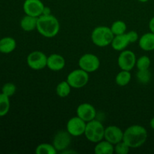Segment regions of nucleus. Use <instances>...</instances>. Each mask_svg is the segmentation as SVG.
I'll list each match as a JSON object with an SVG mask.
<instances>
[{
    "label": "nucleus",
    "instance_id": "nucleus-8",
    "mask_svg": "<svg viewBox=\"0 0 154 154\" xmlns=\"http://www.w3.org/2000/svg\"><path fill=\"white\" fill-rule=\"evenodd\" d=\"M136 55L129 50L121 51L117 58V64L121 70L131 71L136 65Z\"/></svg>",
    "mask_w": 154,
    "mask_h": 154
},
{
    "label": "nucleus",
    "instance_id": "nucleus-12",
    "mask_svg": "<svg viewBox=\"0 0 154 154\" xmlns=\"http://www.w3.org/2000/svg\"><path fill=\"white\" fill-rule=\"evenodd\" d=\"M77 116L85 122H90L96 119V110L93 105L90 103H82L77 108Z\"/></svg>",
    "mask_w": 154,
    "mask_h": 154
},
{
    "label": "nucleus",
    "instance_id": "nucleus-21",
    "mask_svg": "<svg viewBox=\"0 0 154 154\" xmlns=\"http://www.w3.org/2000/svg\"><path fill=\"white\" fill-rule=\"evenodd\" d=\"M72 87L67 81H63L57 84L56 87V93L59 97L66 98L69 96L72 91Z\"/></svg>",
    "mask_w": 154,
    "mask_h": 154
},
{
    "label": "nucleus",
    "instance_id": "nucleus-29",
    "mask_svg": "<svg viewBox=\"0 0 154 154\" xmlns=\"http://www.w3.org/2000/svg\"><path fill=\"white\" fill-rule=\"evenodd\" d=\"M126 35H127L128 38H129V42L131 43H135V42H138V39H139V36H138V32L136 31H129L128 32H126Z\"/></svg>",
    "mask_w": 154,
    "mask_h": 154
},
{
    "label": "nucleus",
    "instance_id": "nucleus-27",
    "mask_svg": "<svg viewBox=\"0 0 154 154\" xmlns=\"http://www.w3.org/2000/svg\"><path fill=\"white\" fill-rule=\"evenodd\" d=\"M16 90V86H15L13 83L8 82L6 83V84H5L4 85H3L2 88V93L10 98L15 94Z\"/></svg>",
    "mask_w": 154,
    "mask_h": 154
},
{
    "label": "nucleus",
    "instance_id": "nucleus-3",
    "mask_svg": "<svg viewBox=\"0 0 154 154\" xmlns=\"http://www.w3.org/2000/svg\"><path fill=\"white\" fill-rule=\"evenodd\" d=\"M114 35L111 28L105 26H99L96 27L91 33V40L96 46L99 48H105L111 45Z\"/></svg>",
    "mask_w": 154,
    "mask_h": 154
},
{
    "label": "nucleus",
    "instance_id": "nucleus-18",
    "mask_svg": "<svg viewBox=\"0 0 154 154\" xmlns=\"http://www.w3.org/2000/svg\"><path fill=\"white\" fill-rule=\"evenodd\" d=\"M96 154H113L114 153V145L105 139L96 143L94 147Z\"/></svg>",
    "mask_w": 154,
    "mask_h": 154
},
{
    "label": "nucleus",
    "instance_id": "nucleus-5",
    "mask_svg": "<svg viewBox=\"0 0 154 154\" xmlns=\"http://www.w3.org/2000/svg\"><path fill=\"white\" fill-rule=\"evenodd\" d=\"M89 73L81 69H75L68 75L66 81L74 89H81L85 87L89 82Z\"/></svg>",
    "mask_w": 154,
    "mask_h": 154
},
{
    "label": "nucleus",
    "instance_id": "nucleus-9",
    "mask_svg": "<svg viewBox=\"0 0 154 154\" xmlns=\"http://www.w3.org/2000/svg\"><path fill=\"white\" fill-rule=\"evenodd\" d=\"M87 122L79 117H73L69 119L66 124V130L73 137H79L84 135Z\"/></svg>",
    "mask_w": 154,
    "mask_h": 154
},
{
    "label": "nucleus",
    "instance_id": "nucleus-23",
    "mask_svg": "<svg viewBox=\"0 0 154 154\" xmlns=\"http://www.w3.org/2000/svg\"><path fill=\"white\" fill-rule=\"evenodd\" d=\"M110 28L114 35H123L126 32L127 26L124 21L116 20L111 24V26Z\"/></svg>",
    "mask_w": 154,
    "mask_h": 154
},
{
    "label": "nucleus",
    "instance_id": "nucleus-13",
    "mask_svg": "<svg viewBox=\"0 0 154 154\" xmlns=\"http://www.w3.org/2000/svg\"><path fill=\"white\" fill-rule=\"evenodd\" d=\"M123 132L120 127L114 125L107 126L105 129V136L104 139L109 141L114 145L120 142L123 139Z\"/></svg>",
    "mask_w": 154,
    "mask_h": 154
},
{
    "label": "nucleus",
    "instance_id": "nucleus-32",
    "mask_svg": "<svg viewBox=\"0 0 154 154\" xmlns=\"http://www.w3.org/2000/svg\"><path fill=\"white\" fill-rule=\"evenodd\" d=\"M150 126L152 129L154 130V117H152L151 120H150Z\"/></svg>",
    "mask_w": 154,
    "mask_h": 154
},
{
    "label": "nucleus",
    "instance_id": "nucleus-20",
    "mask_svg": "<svg viewBox=\"0 0 154 154\" xmlns=\"http://www.w3.org/2000/svg\"><path fill=\"white\" fill-rule=\"evenodd\" d=\"M132 79V75L130 71L121 70L116 75V84L120 87H125L130 83Z\"/></svg>",
    "mask_w": 154,
    "mask_h": 154
},
{
    "label": "nucleus",
    "instance_id": "nucleus-22",
    "mask_svg": "<svg viewBox=\"0 0 154 154\" xmlns=\"http://www.w3.org/2000/svg\"><path fill=\"white\" fill-rule=\"evenodd\" d=\"M58 152L56 150L53 144L42 143L35 148L36 154H57Z\"/></svg>",
    "mask_w": 154,
    "mask_h": 154
},
{
    "label": "nucleus",
    "instance_id": "nucleus-16",
    "mask_svg": "<svg viewBox=\"0 0 154 154\" xmlns=\"http://www.w3.org/2000/svg\"><path fill=\"white\" fill-rule=\"evenodd\" d=\"M129 44H130V42H129V38L125 33V34L119 35H114L112 42L111 44V46L112 47L114 51L121 52V51L126 50V48H127Z\"/></svg>",
    "mask_w": 154,
    "mask_h": 154
},
{
    "label": "nucleus",
    "instance_id": "nucleus-11",
    "mask_svg": "<svg viewBox=\"0 0 154 154\" xmlns=\"http://www.w3.org/2000/svg\"><path fill=\"white\" fill-rule=\"evenodd\" d=\"M45 7L42 0H25L23 5L24 13L35 17L42 16Z\"/></svg>",
    "mask_w": 154,
    "mask_h": 154
},
{
    "label": "nucleus",
    "instance_id": "nucleus-1",
    "mask_svg": "<svg viewBox=\"0 0 154 154\" xmlns=\"http://www.w3.org/2000/svg\"><path fill=\"white\" fill-rule=\"evenodd\" d=\"M147 139V131L141 125H132L123 132V141L130 148L141 147Z\"/></svg>",
    "mask_w": 154,
    "mask_h": 154
},
{
    "label": "nucleus",
    "instance_id": "nucleus-10",
    "mask_svg": "<svg viewBox=\"0 0 154 154\" xmlns=\"http://www.w3.org/2000/svg\"><path fill=\"white\" fill-rule=\"evenodd\" d=\"M72 142V135L67 132V130H61L55 134L53 139L52 144L57 152H63L69 149Z\"/></svg>",
    "mask_w": 154,
    "mask_h": 154
},
{
    "label": "nucleus",
    "instance_id": "nucleus-7",
    "mask_svg": "<svg viewBox=\"0 0 154 154\" xmlns=\"http://www.w3.org/2000/svg\"><path fill=\"white\" fill-rule=\"evenodd\" d=\"M48 57L44 52L35 51L30 53L26 58V63L32 70L38 71L47 67Z\"/></svg>",
    "mask_w": 154,
    "mask_h": 154
},
{
    "label": "nucleus",
    "instance_id": "nucleus-28",
    "mask_svg": "<svg viewBox=\"0 0 154 154\" xmlns=\"http://www.w3.org/2000/svg\"><path fill=\"white\" fill-rule=\"evenodd\" d=\"M129 150H130V147L123 141L114 145V153L117 154H128Z\"/></svg>",
    "mask_w": 154,
    "mask_h": 154
},
{
    "label": "nucleus",
    "instance_id": "nucleus-2",
    "mask_svg": "<svg viewBox=\"0 0 154 154\" xmlns=\"http://www.w3.org/2000/svg\"><path fill=\"white\" fill-rule=\"evenodd\" d=\"M36 29L43 37L51 38L58 35L60 24L58 19L54 15H42L38 17Z\"/></svg>",
    "mask_w": 154,
    "mask_h": 154
},
{
    "label": "nucleus",
    "instance_id": "nucleus-33",
    "mask_svg": "<svg viewBox=\"0 0 154 154\" xmlns=\"http://www.w3.org/2000/svg\"><path fill=\"white\" fill-rule=\"evenodd\" d=\"M138 1L140 2L144 3V2H148L149 0H138Z\"/></svg>",
    "mask_w": 154,
    "mask_h": 154
},
{
    "label": "nucleus",
    "instance_id": "nucleus-4",
    "mask_svg": "<svg viewBox=\"0 0 154 154\" xmlns=\"http://www.w3.org/2000/svg\"><path fill=\"white\" fill-rule=\"evenodd\" d=\"M105 129L103 124L100 121L94 119L87 123L84 135L89 141L96 144L104 139Z\"/></svg>",
    "mask_w": 154,
    "mask_h": 154
},
{
    "label": "nucleus",
    "instance_id": "nucleus-30",
    "mask_svg": "<svg viewBox=\"0 0 154 154\" xmlns=\"http://www.w3.org/2000/svg\"><path fill=\"white\" fill-rule=\"evenodd\" d=\"M149 29L150 31L154 33V16L150 19V22H149Z\"/></svg>",
    "mask_w": 154,
    "mask_h": 154
},
{
    "label": "nucleus",
    "instance_id": "nucleus-25",
    "mask_svg": "<svg viewBox=\"0 0 154 154\" xmlns=\"http://www.w3.org/2000/svg\"><path fill=\"white\" fill-rule=\"evenodd\" d=\"M150 64H151V60L150 57L147 55H143L137 59L135 66L138 70H147L150 68Z\"/></svg>",
    "mask_w": 154,
    "mask_h": 154
},
{
    "label": "nucleus",
    "instance_id": "nucleus-31",
    "mask_svg": "<svg viewBox=\"0 0 154 154\" xmlns=\"http://www.w3.org/2000/svg\"><path fill=\"white\" fill-rule=\"evenodd\" d=\"M50 14H51V8H50L49 7H46V6H45V8H44L42 15H50Z\"/></svg>",
    "mask_w": 154,
    "mask_h": 154
},
{
    "label": "nucleus",
    "instance_id": "nucleus-6",
    "mask_svg": "<svg viewBox=\"0 0 154 154\" xmlns=\"http://www.w3.org/2000/svg\"><path fill=\"white\" fill-rule=\"evenodd\" d=\"M80 69H83L87 73L96 72L100 67V60L93 54H85L80 57L78 60Z\"/></svg>",
    "mask_w": 154,
    "mask_h": 154
},
{
    "label": "nucleus",
    "instance_id": "nucleus-19",
    "mask_svg": "<svg viewBox=\"0 0 154 154\" xmlns=\"http://www.w3.org/2000/svg\"><path fill=\"white\" fill-rule=\"evenodd\" d=\"M37 23L38 17L26 14V16L21 19L20 25L23 31L32 32L37 29Z\"/></svg>",
    "mask_w": 154,
    "mask_h": 154
},
{
    "label": "nucleus",
    "instance_id": "nucleus-24",
    "mask_svg": "<svg viewBox=\"0 0 154 154\" xmlns=\"http://www.w3.org/2000/svg\"><path fill=\"white\" fill-rule=\"evenodd\" d=\"M10 99L8 96H5L2 93H0V117L7 115L10 110Z\"/></svg>",
    "mask_w": 154,
    "mask_h": 154
},
{
    "label": "nucleus",
    "instance_id": "nucleus-26",
    "mask_svg": "<svg viewBox=\"0 0 154 154\" xmlns=\"http://www.w3.org/2000/svg\"><path fill=\"white\" fill-rule=\"evenodd\" d=\"M136 77L140 83L145 84L150 81L151 74H150L149 69H147V70H138L136 74Z\"/></svg>",
    "mask_w": 154,
    "mask_h": 154
},
{
    "label": "nucleus",
    "instance_id": "nucleus-14",
    "mask_svg": "<svg viewBox=\"0 0 154 154\" xmlns=\"http://www.w3.org/2000/svg\"><path fill=\"white\" fill-rule=\"evenodd\" d=\"M66 66V60L62 55L52 54L48 57L47 67L53 72H60Z\"/></svg>",
    "mask_w": 154,
    "mask_h": 154
},
{
    "label": "nucleus",
    "instance_id": "nucleus-15",
    "mask_svg": "<svg viewBox=\"0 0 154 154\" xmlns=\"http://www.w3.org/2000/svg\"><path fill=\"white\" fill-rule=\"evenodd\" d=\"M138 45L144 51H154V33L150 31L142 35L138 39Z\"/></svg>",
    "mask_w": 154,
    "mask_h": 154
},
{
    "label": "nucleus",
    "instance_id": "nucleus-17",
    "mask_svg": "<svg viewBox=\"0 0 154 154\" xmlns=\"http://www.w3.org/2000/svg\"><path fill=\"white\" fill-rule=\"evenodd\" d=\"M17 47V42L14 38L4 37L0 39V53L8 54L13 52Z\"/></svg>",
    "mask_w": 154,
    "mask_h": 154
}]
</instances>
